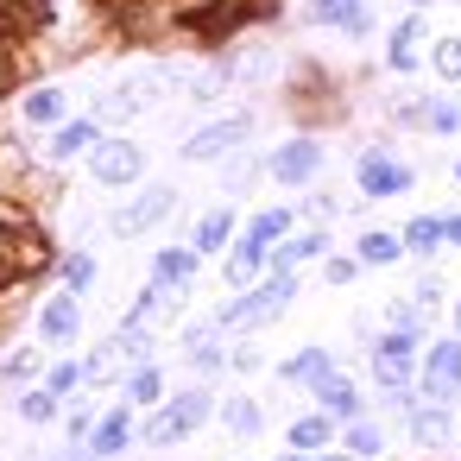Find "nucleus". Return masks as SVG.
I'll list each match as a JSON object with an SVG mask.
<instances>
[{"label": "nucleus", "mask_w": 461, "mask_h": 461, "mask_svg": "<svg viewBox=\"0 0 461 461\" xmlns=\"http://www.w3.org/2000/svg\"><path fill=\"white\" fill-rule=\"evenodd\" d=\"M45 266H51V247L32 228V215H20L14 203H0V291L32 278V272H45Z\"/></svg>", "instance_id": "f257e3e1"}, {"label": "nucleus", "mask_w": 461, "mask_h": 461, "mask_svg": "<svg viewBox=\"0 0 461 461\" xmlns=\"http://www.w3.org/2000/svg\"><path fill=\"white\" fill-rule=\"evenodd\" d=\"M291 297H297V278H291V272H272L259 291H247L240 303H228V310H221V329H259V322H272Z\"/></svg>", "instance_id": "f03ea898"}, {"label": "nucleus", "mask_w": 461, "mask_h": 461, "mask_svg": "<svg viewBox=\"0 0 461 461\" xmlns=\"http://www.w3.org/2000/svg\"><path fill=\"white\" fill-rule=\"evenodd\" d=\"M89 171H95V184H108V190H121V184H140V171H146V152H140L133 140H95V146H89Z\"/></svg>", "instance_id": "7ed1b4c3"}, {"label": "nucleus", "mask_w": 461, "mask_h": 461, "mask_svg": "<svg viewBox=\"0 0 461 461\" xmlns=\"http://www.w3.org/2000/svg\"><path fill=\"white\" fill-rule=\"evenodd\" d=\"M209 417V392H184V398H171L152 423H146V442H158V448H171V442H184L196 423Z\"/></svg>", "instance_id": "20e7f679"}, {"label": "nucleus", "mask_w": 461, "mask_h": 461, "mask_svg": "<svg viewBox=\"0 0 461 461\" xmlns=\"http://www.w3.org/2000/svg\"><path fill=\"white\" fill-rule=\"evenodd\" d=\"M411 366H417V329H392V335L373 348V379H379L385 392H404Z\"/></svg>", "instance_id": "39448f33"}, {"label": "nucleus", "mask_w": 461, "mask_h": 461, "mask_svg": "<svg viewBox=\"0 0 461 461\" xmlns=\"http://www.w3.org/2000/svg\"><path fill=\"white\" fill-rule=\"evenodd\" d=\"M247 133H253V114H228V121H215V127H203V133H190V140H184V158H196V165H209V158H221V152H234V146H247Z\"/></svg>", "instance_id": "423d86ee"}, {"label": "nucleus", "mask_w": 461, "mask_h": 461, "mask_svg": "<svg viewBox=\"0 0 461 461\" xmlns=\"http://www.w3.org/2000/svg\"><path fill=\"white\" fill-rule=\"evenodd\" d=\"M461 392V341H436L423 354V398H455Z\"/></svg>", "instance_id": "0eeeda50"}, {"label": "nucleus", "mask_w": 461, "mask_h": 461, "mask_svg": "<svg viewBox=\"0 0 461 461\" xmlns=\"http://www.w3.org/2000/svg\"><path fill=\"white\" fill-rule=\"evenodd\" d=\"M171 203H177V196H171L165 184H158V190H140V196H133V203H127V209L114 215V234H121V240H133V234L158 228V221L171 215Z\"/></svg>", "instance_id": "6e6552de"}, {"label": "nucleus", "mask_w": 461, "mask_h": 461, "mask_svg": "<svg viewBox=\"0 0 461 461\" xmlns=\"http://www.w3.org/2000/svg\"><path fill=\"white\" fill-rule=\"evenodd\" d=\"M278 184H310L316 171H322V146L316 140H291V146H278L272 152V165H266Z\"/></svg>", "instance_id": "1a4fd4ad"}, {"label": "nucleus", "mask_w": 461, "mask_h": 461, "mask_svg": "<svg viewBox=\"0 0 461 461\" xmlns=\"http://www.w3.org/2000/svg\"><path fill=\"white\" fill-rule=\"evenodd\" d=\"M158 89H165V77H133V83L108 89V102H102V121H127V114H140V108H146Z\"/></svg>", "instance_id": "9d476101"}, {"label": "nucleus", "mask_w": 461, "mask_h": 461, "mask_svg": "<svg viewBox=\"0 0 461 461\" xmlns=\"http://www.w3.org/2000/svg\"><path fill=\"white\" fill-rule=\"evenodd\" d=\"M360 190H366V196H398V190H411V171H404L398 158L366 152V158H360Z\"/></svg>", "instance_id": "9b49d317"}, {"label": "nucleus", "mask_w": 461, "mask_h": 461, "mask_svg": "<svg viewBox=\"0 0 461 461\" xmlns=\"http://www.w3.org/2000/svg\"><path fill=\"white\" fill-rule=\"evenodd\" d=\"M39 329H45V341H70V335L83 329V310H77V291H64V297H51V303H45V316H39Z\"/></svg>", "instance_id": "f8f14e48"}, {"label": "nucleus", "mask_w": 461, "mask_h": 461, "mask_svg": "<svg viewBox=\"0 0 461 461\" xmlns=\"http://www.w3.org/2000/svg\"><path fill=\"white\" fill-rule=\"evenodd\" d=\"M316 26L366 32V26H373V14H366V0H316Z\"/></svg>", "instance_id": "ddd939ff"}, {"label": "nucleus", "mask_w": 461, "mask_h": 461, "mask_svg": "<svg viewBox=\"0 0 461 461\" xmlns=\"http://www.w3.org/2000/svg\"><path fill=\"white\" fill-rule=\"evenodd\" d=\"M127 436H133V417H127V404H121V411H108V417L95 423L89 455H121V448H127Z\"/></svg>", "instance_id": "4468645a"}, {"label": "nucleus", "mask_w": 461, "mask_h": 461, "mask_svg": "<svg viewBox=\"0 0 461 461\" xmlns=\"http://www.w3.org/2000/svg\"><path fill=\"white\" fill-rule=\"evenodd\" d=\"M316 398H322V411H329V417H354V411H360V398H354V385H348V379H341L335 366H329V373L316 379Z\"/></svg>", "instance_id": "2eb2a0df"}, {"label": "nucleus", "mask_w": 461, "mask_h": 461, "mask_svg": "<svg viewBox=\"0 0 461 461\" xmlns=\"http://www.w3.org/2000/svg\"><path fill=\"white\" fill-rule=\"evenodd\" d=\"M190 272H196V247H165L152 259V278L158 285H190Z\"/></svg>", "instance_id": "dca6fc26"}, {"label": "nucleus", "mask_w": 461, "mask_h": 461, "mask_svg": "<svg viewBox=\"0 0 461 461\" xmlns=\"http://www.w3.org/2000/svg\"><path fill=\"white\" fill-rule=\"evenodd\" d=\"M329 436H335V417H329V411H310V417H297V423H291V448H297V455L322 448Z\"/></svg>", "instance_id": "f3484780"}, {"label": "nucleus", "mask_w": 461, "mask_h": 461, "mask_svg": "<svg viewBox=\"0 0 461 461\" xmlns=\"http://www.w3.org/2000/svg\"><path fill=\"white\" fill-rule=\"evenodd\" d=\"M417 39H423V20L411 14V20L392 32V58H385V64H392V70H417Z\"/></svg>", "instance_id": "a211bd4d"}, {"label": "nucleus", "mask_w": 461, "mask_h": 461, "mask_svg": "<svg viewBox=\"0 0 461 461\" xmlns=\"http://www.w3.org/2000/svg\"><path fill=\"white\" fill-rule=\"evenodd\" d=\"M26 121H32V127L64 121V89H32V95H26Z\"/></svg>", "instance_id": "6ab92c4d"}, {"label": "nucleus", "mask_w": 461, "mask_h": 461, "mask_svg": "<svg viewBox=\"0 0 461 461\" xmlns=\"http://www.w3.org/2000/svg\"><path fill=\"white\" fill-rule=\"evenodd\" d=\"M102 133H95V121H77V127H64L58 140H51V158H77V152H89Z\"/></svg>", "instance_id": "aec40b11"}, {"label": "nucleus", "mask_w": 461, "mask_h": 461, "mask_svg": "<svg viewBox=\"0 0 461 461\" xmlns=\"http://www.w3.org/2000/svg\"><path fill=\"white\" fill-rule=\"evenodd\" d=\"M228 234H234V215H228V209L203 215V228H196V253H221V247H228Z\"/></svg>", "instance_id": "412c9836"}, {"label": "nucleus", "mask_w": 461, "mask_h": 461, "mask_svg": "<svg viewBox=\"0 0 461 461\" xmlns=\"http://www.w3.org/2000/svg\"><path fill=\"white\" fill-rule=\"evenodd\" d=\"M322 247H329L322 234H297V240H285V247H278V259H272V272H291V266H303V259H316Z\"/></svg>", "instance_id": "4be33fe9"}, {"label": "nucleus", "mask_w": 461, "mask_h": 461, "mask_svg": "<svg viewBox=\"0 0 461 461\" xmlns=\"http://www.w3.org/2000/svg\"><path fill=\"white\" fill-rule=\"evenodd\" d=\"M322 373H329V354H322V348H303V354L285 360V379H297V385H316Z\"/></svg>", "instance_id": "5701e85b"}, {"label": "nucleus", "mask_w": 461, "mask_h": 461, "mask_svg": "<svg viewBox=\"0 0 461 461\" xmlns=\"http://www.w3.org/2000/svg\"><path fill=\"white\" fill-rule=\"evenodd\" d=\"M411 436H417V442H442V436H448V417H442V404H436V398L411 411Z\"/></svg>", "instance_id": "b1692460"}, {"label": "nucleus", "mask_w": 461, "mask_h": 461, "mask_svg": "<svg viewBox=\"0 0 461 461\" xmlns=\"http://www.w3.org/2000/svg\"><path fill=\"white\" fill-rule=\"evenodd\" d=\"M285 228H291V209H266V215H259V221L247 228V240H259V247L272 253V247L285 240Z\"/></svg>", "instance_id": "393cba45"}, {"label": "nucleus", "mask_w": 461, "mask_h": 461, "mask_svg": "<svg viewBox=\"0 0 461 461\" xmlns=\"http://www.w3.org/2000/svg\"><path fill=\"white\" fill-rule=\"evenodd\" d=\"M259 266H266V247H259V240H240V247H234V259H228V278H234V285H253V272H259Z\"/></svg>", "instance_id": "a878e982"}, {"label": "nucleus", "mask_w": 461, "mask_h": 461, "mask_svg": "<svg viewBox=\"0 0 461 461\" xmlns=\"http://www.w3.org/2000/svg\"><path fill=\"white\" fill-rule=\"evenodd\" d=\"M404 247H411V253H436V247H442V221H436V215H417V221L404 228Z\"/></svg>", "instance_id": "bb28decb"}, {"label": "nucleus", "mask_w": 461, "mask_h": 461, "mask_svg": "<svg viewBox=\"0 0 461 461\" xmlns=\"http://www.w3.org/2000/svg\"><path fill=\"white\" fill-rule=\"evenodd\" d=\"M398 253H404L398 234H360V259H366V266H392Z\"/></svg>", "instance_id": "cd10ccee"}, {"label": "nucleus", "mask_w": 461, "mask_h": 461, "mask_svg": "<svg viewBox=\"0 0 461 461\" xmlns=\"http://www.w3.org/2000/svg\"><path fill=\"white\" fill-rule=\"evenodd\" d=\"M228 429H234V436H259V404H253V398H234V404H228Z\"/></svg>", "instance_id": "c85d7f7f"}, {"label": "nucleus", "mask_w": 461, "mask_h": 461, "mask_svg": "<svg viewBox=\"0 0 461 461\" xmlns=\"http://www.w3.org/2000/svg\"><path fill=\"white\" fill-rule=\"evenodd\" d=\"M429 64H436V77H448V83H461V39H442V45L429 51Z\"/></svg>", "instance_id": "c756f323"}, {"label": "nucleus", "mask_w": 461, "mask_h": 461, "mask_svg": "<svg viewBox=\"0 0 461 461\" xmlns=\"http://www.w3.org/2000/svg\"><path fill=\"white\" fill-rule=\"evenodd\" d=\"M158 392H165V379H158V366H140V373H133V385H127V398H133V404H152Z\"/></svg>", "instance_id": "7c9ffc66"}, {"label": "nucleus", "mask_w": 461, "mask_h": 461, "mask_svg": "<svg viewBox=\"0 0 461 461\" xmlns=\"http://www.w3.org/2000/svg\"><path fill=\"white\" fill-rule=\"evenodd\" d=\"M423 121H429V133H455V127H461V108H455V102H429Z\"/></svg>", "instance_id": "2f4dec72"}, {"label": "nucleus", "mask_w": 461, "mask_h": 461, "mask_svg": "<svg viewBox=\"0 0 461 461\" xmlns=\"http://www.w3.org/2000/svg\"><path fill=\"white\" fill-rule=\"evenodd\" d=\"M89 278H95V259H89V253H70V259H64V285H70V291H89Z\"/></svg>", "instance_id": "473e14b6"}, {"label": "nucleus", "mask_w": 461, "mask_h": 461, "mask_svg": "<svg viewBox=\"0 0 461 461\" xmlns=\"http://www.w3.org/2000/svg\"><path fill=\"white\" fill-rule=\"evenodd\" d=\"M379 442H385V436H379L373 423H348V448H354V455H379Z\"/></svg>", "instance_id": "72a5a7b5"}, {"label": "nucleus", "mask_w": 461, "mask_h": 461, "mask_svg": "<svg viewBox=\"0 0 461 461\" xmlns=\"http://www.w3.org/2000/svg\"><path fill=\"white\" fill-rule=\"evenodd\" d=\"M20 411H26V423H45V417L58 411V392H32V398H26Z\"/></svg>", "instance_id": "f704fd0d"}, {"label": "nucleus", "mask_w": 461, "mask_h": 461, "mask_svg": "<svg viewBox=\"0 0 461 461\" xmlns=\"http://www.w3.org/2000/svg\"><path fill=\"white\" fill-rule=\"evenodd\" d=\"M77 385H83V366L70 360V366H58V373H51V385H45V392H58V398H64V392H77Z\"/></svg>", "instance_id": "c9c22d12"}, {"label": "nucleus", "mask_w": 461, "mask_h": 461, "mask_svg": "<svg viewBox=\"0 0 461 461\" xmlns=\"http://www.w3.org/2000/svg\"><path fill=\"white\" fill-rule=\"evenodd\" d=\"M7 89H14V45L0 39V95H7Z\"/></svg>", "instance_id": "e433bc0d"}, {"label": "nucleus", "mask_w": 461, "mask_h": 461, "mask_svg": "<svg viewBox=\"0 0 461 461\" xmlns=\"http://www.w3.org/2000/svg\"><path fill=\"white\" fill-rule=\"evenodd\" d=\"M32 366H39V354H32V348H26V354H14V360H7V379H26V373H32Z\"/></svg>", "instance_id": "4c0bfd02"}, {"label": "nucleus", "mask_w": 461, "mask_h": 461, "mask_svg": "<svg viewBox=\"0 0 461 461\" xmlns=\"http://www.w3.org/2000/svg\"><path fill=\"white\" fill-rule=\"evenodd\" d=\"M354 278V259H329V285H348Z\"/></svg>", "instance_id": "58836bf2"}, {"label": "nucleus", "mask_w": 461, "mask_h": 461, "mask_svg": "<svg viewBox=\"0 0 461 461\" xmlns=\"http://www.w3.org/2000/svg\"><path fill=\"white\" fill-rule=\"evenodd\" d=\"M442 240H455V247H461V215H448V221H442Z\"/></svg>", "instance_id": "ea45409f"}, {"label": "nucleus", "mask_w": 461, "mask_h": 461, "mask_svg": "<svg viewBox=\"0 0 461 461\" xmlns=\"http://www.w3.org/2000/svg\"><path fill=\"white\" fill-rule=\"evenodd\" d=\"M64 461H89V455H64Z\"/></svg>", "instance_id": "a19ab883"}, {"label": "nucleus", "mask_w": 461, "mask_h": 461, "mask_svg": "<svg viewBox=\"0 0 461 461\" xmlns=\"http://www.w3.org/2000/svg\"><path fill=\"white\" fill-rule=\"evenodd\" d=\"M411 7H429V0H411Z\"/></svg>", "instance_id": "79ce46f5"}, {"label": "nucleus", "mask_w": 461, "mask_h": 461, "mask_svg": "<svg viewBox=\"0 0 461 461\" xmlns=\"http://www.w3.org/2000/svg\"><path fill=\"white\" fill-rule=\"evenodd\" d=\"M455 177H461V158H455Z\"/></svg>", "instance_id": "37998d69"}, {"label": "nucleus", "mask_w": 461, "mask_h": 461, "mask_svg": "<svg viewBox=\"0 0 461 461\" xmlns=\"http://www.w3.org/2000/svg\"><path fill=\"white\" fill-rule=\"evenodd\" d=\"M455 329H461V310H455Z\"/></svg>", "instance_id": "c03bdc74"}, {"label": "nucleus", "mask_w": 461, "mask_h": 461, "mask_svg": "<svg viewBox=\"0 0 461 461\" xmlns=\"http://www.w3.org/2000/svg\"><path fill=\"white\" fill-rule=\"evenodd\" d=\"M335 461H341V455H335Z\"/></svg>", "instance_id": "a18cd8bd"}]
</instances>
